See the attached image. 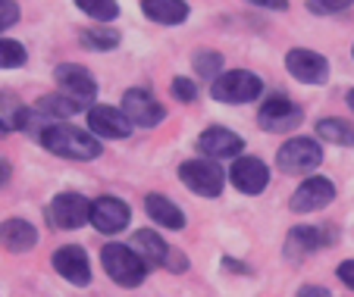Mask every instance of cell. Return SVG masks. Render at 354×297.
Instances as JSON below:
<instances>
[{
    "instance_id": "6da1fadb",
    "label": "cell",
    "mask_w": 354,
    "mask_h": 297,
    "mask_svg": "<svg viewBox=\"0 0 354 297\" xmlns=\"http://www.w3.org/2000/svg\"><path fill=\"white\" fill-rule=\"evenodd\" d=\"M41 144L44 151L57 153L63 160H97L100 157V141L91 132H82L75 126H47L41 128Z\"/></svg>"
},
{
    "instance_id": "7a4b0ae2",
    "label": "cell",
    "mask_w": 354,
    "mask_h": 297,
    "mask_svg": "<svg viewBox=\"0 0 354 297\" xmlns=\"http://www.w3.org/2000/svg\"><path fill=\"white\" fill-rule=\"evenodd\" d=\"M100 263L107 269V276L113 278L122 288H138L147 276V263L132 251V247L122 245H104L100 247Z\"/></svg>"
},
{
    "instance_id": "3957f363",
    "label": "cell",
    "mask_w": 354,
    "mask_h": 297,
    "mask_svg": "<svg viewBox=\"0 0 354 297\" xmlns=\"http://www.w3.org/2000/svg\"><path fill=\"white\" fill-rule=\"evenodd\" d=\"M179 178L188 191L201 194V198H220L223 188H226V172L220 169L216 160H185L179 166Z\"/></svg>"
},
{
    "instance_id": "277c9868",
    "label": "cell",
    "mask_w": 354,
    "mask_h": 297,
    "mask_svg": "<svg viewBox=\"0 0 354 297\" xmlns=\"http://www.w3.org/2000/svg\"><path fill=\"white\" fill-rule=\"evenodd\" d=\"M263 91L261 75L248 73V69H232V73H220L210 85V94L220 104H251Z\"/></svg>"
},
{
    "instance_id": "5b68a950",
    "label": "cell",
    "mask_w": 354,
    "mask_h": 297,
    "mask_svg": "<svg viewBox=\"0 0 354 297\" xmlns=\"http://www.w3.org/2000/svg\"><path fill=\"white\" fill-rule=\"evenodd\" d=\"M323 163V151L314 138H292L279 147L276 153V166L288 175H304V172H314Z\"/></svg>"
},
{
    "instance_id": "8992f818",
    "label": "cell",
    "mask_w": 354,
    "mask_h": 297,
    "mask_svg": "<svg viewBox=\"0 0 354 297\" xmlns=\"http://www.w3.org/2000/svg\"><path fill=\"white\" fill-rule=\"evenodd\" d=\"M122 113L132 122V128H154L167 119V106L145 88H129L122 94Z\"/></svg>"
},
{
    "instance_id": "52a82bcc",
    "label": "cell",
    "mask_w": 354,
    "mask_h": 297,
    "mask_svg": "<svg viewBox=\"0 0 354 297\" xmlns=\"http://www.w3.org/2000/svg\"><path fill=\"white\" fill-rule=\"evenodd\" d=\"M88 216H91V200L79 191L57 194L47 207V222L54 229H82V225H88Z\"/></svg>"
},
{
    "instance_id": "ba28073f",
    "label": "cell",
    "mask_w": 354,
    "mask_h": 297,
    "mask_svg": "<svg viewBox=\"0 0 354 297\" xmlns=\"http://www.w3.org/2000/svg\"><path fill=\"white\" fill-rule=\"evenodd\" d=\"M301 119H304V110L286 94H273L270 100H263L261 113H257V122L267 132H292L301 126Z\"/></svg>"
},
{
    "instance_id": "9c48e42d",
    "label": "cell",
    "mask_w": 354,
    "mask_h": 297,
    "mask_svg": "<svg viewBox=\"0 0 354 297\" xmlns=\"http://www.w3.org/2000/svg\"><path fill=\"white\" fill-rule=\"evenodd\" d=\"M286 69L301 82V85H326L329 79V63L317 50L308 47H295L286 53Z\"/></svg>"
},
{
    "instance_id": "30bf717a",
    "label": "cell",
    "mask_w": 354,
    "mask_h": 297,
    "mask_svg": "<svg viewBox=\"0 0 354 297\" xmlns=\"http://www.w3.org/2000/svg\"><path fill=\"white\" fill-rule=\"evenodd\" d=\"M129 219H132V210H129L126 200L110 198V194L91 200V216H88V222H91L100 235H120L129 225Z\"/></svg>"
},
{
    "instance_id": "8fae6325",
    "label": "cell",
    "mask_w": 354,
    "mask_h": 297,
    "mask_svg": "<svg viewBox=\"0 0 354 297\" xmlns=\"http://www.w3.org/2000/svg\"><path fill=\"white\" fill-rule=\"evenodd\" d=\"M54 79H57V85H60V91L69 94L73 100H79V104L97 97V82H94V75L88 73L85 66H79V63H60V66L54 69Z\"/></svg>"
},
{
    "instance_id": "7c38bea8",
    "label": "cell",
    "mask_w": 354,
    "mask_h": 297,
    "mask_svg": "<svg viewBox=\"0 0 354 297\" xmlns=\"http://www.w3.org/2000/svg\"><path fill=\"white\" fill-rule=\"evenodd\" d=\"M335 200V185L323 175H310L308 182H301V188L292 194V210L295 213H317Z\"/></svg>"
},
{
    "instance_id": "4fadbf2b",
    "label": "cell",
    "mask_w": 354,
    "mask_h": 297,
    "mask_svg": "<svg viewBox=\"0 0 354 297\" xmlns=\"http://www.w3.org/2000/svg\"><path fill=\"white\" fill-rule=\"evenodd\" d=\"M88 126H91V135H97V138L122 141L132 135V122L126 119V113L107 104H94L88 110Z\"/></svg>"
},
{
    "instance_id": "5bb4252c",
    "label": "cell",
    "mask_w": 354,
    "mask_h": 297,
    "mask_svg": "<svg viewBox=\"0 0 354 297\" xmlns=\"http://www.w3.org/2000/svg\"><path fill=\"white\" fill-rule=\"evenodd\" d=\"M229 178H232V185L239 188L241 194H261L263 188L270 185V169H267V163L257 157H235L232 169H229Z\"/></svg>"
},
{
    "instance_id": "9a60e30c",
    "label": "cell",
    "mask_w": 354,
    "mask_h": 297,
    "mask_svg": "<svg viewBox=\"0 0 354 297\" xmlns=\"http://www.w3.org/2000/svg\"><path fill=\"white\" fill-rule=\"evenodd\" d=\"M54 269L60 272L69 285H75V288H88V285H91V263H88L85 247H79V245L60 247V251L54 253Z\"/></svg>"
},
{
    "instance_id": "2e32d148",
    "label": "cell",
    "mask_w": 354,
    "mask_h": 297,
    "mask_svg": "<svg viewBox=\"0 0 354 297\" xmlns=\"http://www.w3.org/2000/svg\"><path fill=\"white\" fill-rule=\"evenodd\" d=\"M198 151L204 153L207 160H229V157H239L245 151V138L223 126H214L198 138Z\"/></svg>"
},
{
    "instance_id": "e0dca14e",
    "label": "cell",
    "mask_w": 354,
    "mask_h": 297,
    "mask_svg": "<svg viewBox=\"0 0 354 297\" xmlns=\"http://www.w3.org/2000/svg\"><path fill=\"white\" fill-rule=\"evenodd\" d=\"M329 241H333V235L323 231V229H317V225H295L286 238V257L288 260H304V257H310V253L320 251L323 245H329Z\"/></svg>"
},
{
    "instance_id": "ac0fdd59",
    "label": "cell",
    "mask_w": 354,
    "mask_h": 297,
    "mask_svg": "<svg viewBox=\"0 0 354 297\" xmlns=\"http://www.w3.org/2000/svg\"><path fill=\"white\" fill-rule=\"evenodd\" d=\"M38 245V231L26 219H7L0 222V247L10 253H26Z\"/></svg>"
},
{
    "instance_id": "d6986e66",
    "label": "cell",
    "mask_w": 354,
    "mask_h": 297,
    "mask_svg": "<svg viewBox=\"0 0 354 297\" xmlns=\"http://www.w3.org/2000/svg\"><path fill=\"white\" fill-rule=\"evenodd\" d=\"M132 251L138 253L147 266H160V269H167V260H169V253H173V247H167V241H163L157 231L141 229V231L132 235Z\"/></svg>"
},
{
    "instance_id": "ffe728a7",
    "label": "cell",
    "mask_w": 354,
    "mask_h": 297,
    "mask_svg": "<svg viewBox=\"0 0 354 297\" xmlns=\"http://www.w3.org/2000/svg\"><path fill=\"white\" fill-rule=\"evenodd\" d=\"M141 13L157 26H182L192 10L185 0H141Z\"/></svg>"
},
{
    "instance_id": "44dd1931",
    "label": "cell",
    "mask_w": 354,
    "mask_h": 297,
    "mask_svg": "<svg viewBox=\"0 0 354 297\" xmlns=\"http://www.w3.org/2000/svg\"><path fill=\"white\" fill-rule=\"evenodd\" d=\"M145 210H147V216L154 219L157 225H163V229H173V231L185 229V213H182L169 198H163V194H147Z\"/></svg>"
},
{
    "instance_id": "7402d4cb",
    "label": "cell",
    "mask_w": 354,
    "mask_h": 297,
    "mask_svg": "<svg viewBox=\"0 0 354 297\" xmlns=\"http://www.w3.org/2000/svg\"><path fill=\"white\" fill-rule=\"evenodd\" d=\"M28 126V110L13 97V94H0V138H7L10 132H26Z\"/></svg>"
},
{
    "instance_id": "603a6c76",
    "label": "cell",
    "mask_w": 354,
    "mask_h": 297,
    "mask_svg": "<svg viewBox=\"0 0 354 297\" xmlns=\"http://www.w3.org/2000/svg\"><path fill=\"white\" fill-rule=\"evenodd\" d=\"M79 110H82V104L73 100L69 94H44V97H38V104H35V113L47 116V119H69Z\"/></svg>"
},
{
    "instance_id": "cb8c5ba5",
    "label": "cell",
    "mask_w": 354,
    "mask_h": 297,
    "mask_svg": "<svg viewBox=\"0 0 354 297\" xmlns=\"http://www.w3.org/2000/svg\"><path fill=\"white\" fill-rule=\"evenodd\" d=\"M317 138L329 141V144H339V147H354V122L348 119H320L317 122Z\"/></svg>"
},
{
    "instance_id": "d4e9b609",
    "label": "cell",
    "mask_w": 354,
    "mask_h": 297,
    "mask_svg": "<svg viewBox=\"0 0 354 297\" xmlns=\"http://www.w3.org/2000/svg\"><path fill=\"white\" fill-rule=\"evenodd\" d=\"M82 47H88V50H113L116 44H120V32L110 26H94V28H85V32L79 35Z\"/></svg>"
},
{
    "instance_id": "484cf974",
    "label": "cell",
    "mask_w": 354,
    "mask_h": 297,
    "mask_svg": "<svg viewBox=\"0 0 354 297\" xmlns=\"http://www.w3.org/2000/svg\"><path fill=\"white\" fill-rule=\"evenodd\" d=\"M75 7L94 22H113L120 16V3L116 0H75Z\"/></svg>"
},
{
    "instance_id": "4316f807",
    "label": "cell",
    "mask_w": 354,
    "mask_h": 297,
    "mask_svg": "<svg viewBox=\"0 0 354 297\" xmlns=\"http://www.w3.org/2000/svg\"><path fill=\"white\" fill-rule=\"evenodd\" d=\"M194 73L204 75V79H216L223 73V53L220 50H198L194 53Z\"/></svg>"
},
{
    "instance_id": "83f0119b",
    "label": "cell",
    "mask_w": 354,
    "mask_h": 297,
    "mask_svg": "<svg viewBox=\"0 0 354 297\" xmlns=\"http://www.w3.org/2000/svg\"><path fill=\"white\" fill-rule=\"evenodd\" d=\"M26 47L19 41H10V38H0V69H19L26 66Z\"/></svg>"
},
{
    "instance_id": "f1b7e54d",
    "label": "cell",
    "mask_w": 354,
    "mask_h": 297,
    "mask_svg": "<svg viewBox=\"0 0 354 297\" xmlns=\"http://www.w3.org/2000/svg\"><path fill=\"white\" fill-rule=\"evenodd\" d=\"M354 0H308V10L314 16H333V13H342L348 10Z\"/></svg>"
},
{
    "instance_id": "f546056e",
    "label": "cell",
    "mask_w": 354,
    "mask_h": 297,
    "mask_svg": "<svg viewBox=\"0 0 354 297\" xmlns=\"http://www.w3.org/2000/svg\"><path fill=\"white\" fill-rule=\"evenodd\" d=\"M173 94H176V100H182V104H194V100H198V88H194V82L185 79V75L173 79Z\"/></svg>"
},
{
    "instance_id": "4dcf8cb0",
    "label": "cell",
    "mask_w": 354,
    "mask_h": 297,
    "mask_svg": "<svg viewBox=\"0 0 354 297\" xmlns=\"http://www.w3.org/2000/svg\"><path fill=\"white\" fill-rule=\"evenodd\" d=\"M19 3L16 0H0V32H7L19 22Z\"/></svg>"
},
{
    "instance_id": "1f68e13d",
    "label": "cell",
    "mask_w": 354,
    "mask_h": 297,
    "mask_svg": "<svg viewBox=\"0 0 354 297\" xmlns=\"http://www.w3.org/2000/svg\"><path fill=\"white\" fill-rule=\"evenodd\" d=\"M339 278L354 291V260H345V263H339Z\"/></svg>"
},
{
    "instance_id": "d6a6232c",
    "label": "cell",
    "mask_w": 354,
    "mask_h": 297,
    "mask_svg": "<svg viewBox=\"0 0 354 297\" xmlns=\"http://www.w3.org/2000/svg\"><path fill=\"white\" fill-rule=\"evenodd\" d=\"M298 297H333L323 285H304V288L298 291Z\"/></svg>"
},
{
    "instance_id": "836d02e7",
    "label": "cell",
    "mask_w": 354,
    "mask_h": 297,
    "mask_svg": "<svg viewBox=\"0 0 354 297\" xmlns=\"http://www.w3.org/2000/svg\"><path fill=\"white\" fill-rule=\"evenodd\" d=\"M254 7H263V10H286L288 0H251Z\"/></svg>"
},
{
    "instance_id": "e575fe53",
    "label": "cell",
    "mask_w": 354,
    "mask_h": 297,
    "mask_svg": "<svg viewBox=\"0 0 354 297\" xmlns=\"http://www.w3.org/2000/svg\"><path fill=\"white\" fill-rule=\"evenodd\" d=\"M7 178H10V166L3 163V160H0V188L7 185Z\"/></svg>"
},
{
    "instance_id": "d590c367",
    "label": "cell",
    "mask_w": 354,
    "mask_h": 297,
    "mask_svg": "<svg viewBox=\"0 0 354 297\" xmlns=\"http://www.w3.org/2000/svg\"><path fill=\"white\" fill-rule=\"evenodd\" d=\"M348 110L354 113V88H351V91H348Z\"/></svg>"
},
{
    "instance_id": "8d00e7d4",
    "label": "cell",
    "mask_w": 354,
    "mask_h": 297,
    "mask_svg": "<svg viewBox=\"0 0 354 297\" xmlns=\"http://www.w3.org/2000/svg\"><path fill=\"white\" fill-rule=\"evenodd\" d=\"M351 53H354V50H351Z\"/></svg>"
}]
</instances>
